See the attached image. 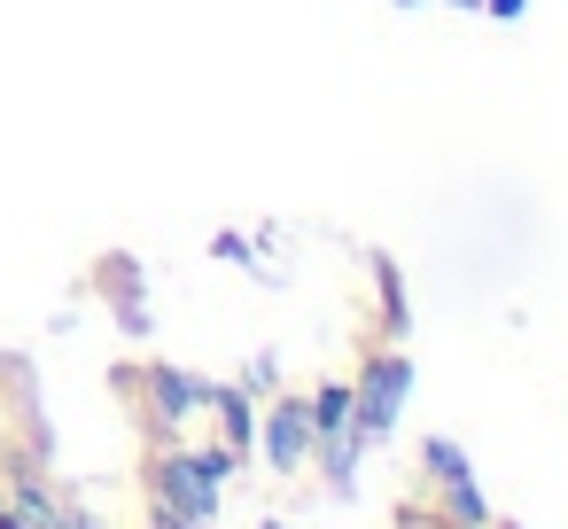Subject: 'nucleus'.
Wrapping results in <instances>:
<instances>
[{
	"label": "nucleus",
	"instance_id": "obj_4",
	"mask_svg": "<svg viewBox=\"0 0 568 529\" xmlns=\"http://www.w3.org/2000/svg\"><path fill=\"white\" fill-rule=\"evenodd\" d=\"M149 389H156V413H164V420H187V413L203 405V382H195V374H172V366H156Z\"/></svg>",
	"mask_w": 568,
	"mask_h": 529
},
{
	"label": "nucleus",
	"instance_id": "obj_3",
	"mask_svg": "<svg viewBox=\"0 0 568 529\" xmlns=\"http://www.w3.org/2000/svg\"><path fill=\"white\" fill-rule=\"evenodd\" d=\"M312 405H296V397H281L273 413H265V451H273V467H296L304 451H312Z\"/></svg>",
	"mask_w": 568,
	"mask_h": 529
},
{
	"label": "nucleus",
	"instance_id": "obj_5",
	"mask_svg": "<svg viewBox=\"0 0 568 529\" xmlns=\"http://www.w3.org/2000/svg\"><path fill=\"white\" fill-rule=\"evenodd\" d=\"M351 413H358V405H351V389L335 382V389H320V405H312V428H320V436H327V428H351Z\"/></svg>",
	"mask_w": 568,
	"mask_h": 529
},
{
	"label": "nucleus",
	"instance_id": "obj_1",
	"mask_svg": "<svg viewBox=\"0 0 568 529\" xmlns=\"http://www.w3.org/2000/svg\"><path fill=\"white\" fill-rule=\"evenodd\" d=\"M226 451L211 444V451H164L156 459V498H164V513H187V521H211L219 513V482H226Z\"/></svg>",
	"mask_w": 568,
	"mask_h": 529
},
{
	"label": "nucleus",
	"instance_id": "obj_2",
	"mask_svg": "<svg viewBox=\"0 0 568 529\" xmlns=\"http://www.w3.org/2000/svg\"><path fill=\"white\" fill-rule=\"evenodd\" d=\"M351 420H358V436L374 444V436H389L397 428V405H405V358H374V374L351 389Z\"/></svg>",
	"mask_w": 568,
	"mask_h": 529
}]
</instances>
